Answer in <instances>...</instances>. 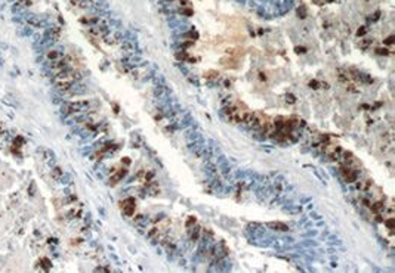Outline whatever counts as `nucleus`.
I'll use <instances>...</instances> for the list:
<instances>
[{"label": "nucleus", "instance_id": "obj_1", "mask_svg": "<svg viewBox=\"0 0 395 273\" xmlns=\"http://www.w3.org/2000/svg\"><path fill=\"white\" fill-rule=\"evenodd\" d=\"M206 146V140H197V142H188V151L194 154L197 158H200L203 149Z\"/></svg>", "mask_w": 395, "mask_h": 273}, {"label": "nucleus", "instance_id": "obj_2", "mask_svg": "<svg viewBox=\"0 0 395 273\" xmlns=\"http://www.w3.org/2000/svg\"><path fill=\"white\" fill-rule=\"evenodd\" d=\"M194 121H195V120H194V117L191 115V112H182V114L179 115V118H178L176 125H178V128H186V127H189Z\"/></svg>", "mask_w": 395, "mask_h": 273}, {"label": "nucleus", "instance_id": "obj_3", "mask_svg": "<svg viewBox=\"0 0 395 273\" xmlns=\"http://www.w3.org/2000/svg\"><path fill=\"white\" fill-rule=\"evenodd\" d=\"M203 170L206 173V177H215V176H218V166L215 163V158L213 160H209V161H204Z\"/></svg>", "mask_w": 395, "mask_h": 273}, {"label": "nucleus", "instance_id": "obj_4", "mask_svg": "<svg viewBox=\"0 0 395 273\" xmlns=\"http://www.w3.org/2000/svg\"><path fill=\"white\" fill-rule=\"evenodd\" d=\"M201 230H203L201 226H200V224H197V223H195L192 227H189V229H188L189 241H191V242H197V241H199L200 236H201Z\"/></svg>", "mask_w": 395, "mask_h": 273}, {"label": "nucleus", "instance_id": "obj_5", "mask_svg": "<svg viewBox=\"0 0 395 273\" xmlns=\"http://www.w3.org/2000/svg\"><path fill=\"white\" fill-rule=\"evenodd\" d=\"M172 92V89L167 86V84H158V86H154V96L155 99L157 97H163V96H169Z\"/></svg>", "mask_w": 395, "mask_h": 273}, {"label": "nucleus", "instance_id": "obj_6", "mask_svg": "<svg viewBox=\"0 0 395 273\" xmlns=\"http://www.w3.org/2000/svg\"><path fill=\"white\" fill-rule=\"evenodd\" d=\"M354 183H355L357 191H360V192H368V191L371 189V186H373V180H370V179H366V180L358 179V180H355Z\"/></svg>", "mask_w": 395, "mask_h": 273}, {"label": "nucleus", "instance_id": "obj_7", "mask_svg": "<svg viewBox=\"0 0 395 273\" xmlns=\"http://www.w3.org/2000/svg\"><path fill=\"white\" fill-rule=\"evenodd\" d=\"M265 227H268L271 230H275V232H289L290 230V227L286 223H281V221H268V223H265Z\"/></svg>", "mask_w": 395, "mask_h": 273}, {"label": "nucleus", "instance_id": "obj_8", "mask_svg": "<svg viewBox=\"0 0 395 273\" xmlns=\"http://www.w3.org/2000/svg\"><path fill=\"white\" fill-rule=\"evenodd\" d=\"M127 176V170L126 168H122V170H119L117 173H114L113 174V177L110 179V185H116L117 182H120L123 177H126Z\"/></svg>", "mask_w": 395, "mask_h": 273}, {"label": "nucleus", "instance_id": "obj_9", "mask_svg": "<svg viewBox=\"0 0 395 273\" xmlns=\"http://www.w3.org/2000/svg\"><path fill=\"white\" fill-rule=\"evenodd\" d=\"M385 202L383 201H376V202H371V205H370V211L373 213V214H376V213H385Z\"/></svg>", "mask_w": 395, "mask_h": 273}, {"label": "nucleus", "instance_id": "obj_10", "mask_svg": "<svg viewBox=\"0 0 395 273\" xmlns=\"http://www.w3.org/2000/svg\"><path fill=\"white\" fill-rule=\"evenodd\" d=\"M231 171H232V168H231L230 160H227L225 163H222V164H219V166H218V173H221L222 176H228Z\"/></svg>", "mask_w": 395, "mask_h": 273}, {"label": "nucleus", "instance_id": "obj_11", "mask_svg": "<svg viewBox=\"0 0 395 273\" xmlns=\"http://www.w3.org/2000/svg\"><path fill=\"white\" fill-rule=\"evenodd\" d=\"M283 211L287 213V214H291V216H298V214H301V213L304 211V205H302V204H299V205L293 204L291 207H289V208H286V210H283Z\"/></svg>", "mask_w": 395, "mask_h": 273}, {"label": "nucleus", "instance_id": "obj_12", "mask_svg": "<svg viewBox=\"0 0 395 273\" xmlns=\"http://www.w3.org/2000/svg\"><path fill=\"white\" fill-rule=\"evenodd\" d=\"M296 14H298V16L301 18V19H305L307 16H308V9H307V6L302 3V5H299L298 6V9H296Z\"/></svg>", "mask_w": 395, "mask_h": 273}, {"label": "nucleus", "instance_id": "obj_13", "mask_svg": "<svg viewBox=\"0 0 395 273\" xmlns=\"http://www.w3.org/2000/svg\"><path fill=\"white\" fill-rule=\"evenodd\" d=\"M175 58H176L178 61H186V59L189 58V55H188V52H186L185 49H178L176 53H175Z\"/></svg>", "mask_w": 395, "mask_h": 273}, {"label": "nucleus", "instance_id": "obj_14", "mask_svg": "<svg viewBox=\"0 0 395 273\" xmlns=\"http://www.w3.org/2000/svg\"><path fill=\"white\" fill-rule=\"evenodd\" d=\"M153 83H154V86H158V84H167L164 75H163V74H158V72L154 74V77H153Z\"/></svg>", "mask_w": 395, "mask_h": 273}, {"label": "nucleus", "instance_id": "obj_15", "mask_svg": "<svg viewBox=\"0 0 395 273\" xmlns=\"http://www.w3.org/2000/svg\"><path fill=\"white\" fill-rule=\"evenodd\" d=\"M383 224L388 227V230L391 232V233H394V229H395V219L391 216V217H388L386 220H383Z\"/></svg>", "mask_w": 395, "mask_h": 273}, {"label": "nucleus", "instance_id": "obj_16", "mask_svg": "<svg viewBox=\"0 0 395 273\" xmlns=\"http://www.w3.org/2000/svg\"><path fill=\"white\" fill-rule=\"evenodd\" d=\"M299 246L301 248H311V246L314 248V246H318V242H315L312 238H309V239H305L304 242H301Z\"/></svg>", "mask_w": 395, "mask_h": 273}, {"label": "nucleus", "instance_id": "obj_17", "mask_svg": "<svg viewBox=\"0 0 395 273\" xmlns=\"http://www.w3.org/2000/svg\"><path fill=\"white\" fill-rule=\"evenodd\" d=\"M327 244H329V245H337V246H340L343 242H342L336 235H329V236H327Z\"/></svg>", "mask_w": 395, "mask_h": 273}, {"label": "nucleus", "instance_id": "obj_18", "mask_svg": "<svg viewBox=\"0 0 395 273\" xmlns=\"http://www.w3.org/2000/svg\"><path fill=\"white\" fill-rule=\"evenodd\" d=\"M379 16H380V11H376L373 15H368V16H367V22H368V24H370V22L373 24V22L379 21Z\"/></svg>", "mask_w": 395, "mask_h": 273}, {"label": "nucleus", "instance_id": "obj_19", "mask_svg": "<svg viewBox=\"0 0 395 273\" xmlns=\"http://www.w3.org/2000/svg\"><path fill=\"white\" fill-rule=\"evenodd\" d=\"M368 31H370V30H368V25H361V27L358 28V31H357V36H358V37H363V36H366Z\"/></svg>", "mask_w": 395, "mask_h": 273}, {"label": "nucleus", "instance_id": "obj_20", "mask_svg": "<svg viewBox=\"0 0 395 273\" xmlns=\"http://www.w3.org/2000/svg\"><path fill=\"white\" fill-rule=\"evenodd\" d=\"M373 43V40H368V39H364V40H361L360 43H358V47H361L363 50H366L370 44Z\"/></svg>", "mask_w": 395, "mask_h": 273}, {"label": "nucleus", "instance_id": "obj_21", "mask_svg": "<svg viewBox=\"0 0 395 273\" xmlns=\"http://www.w3.org/2000/svg\"><path fill=\"white\" fill-rule=\"evenodd\" d=\"M176 67H178V70H179V71H181V72H182L185 77H188V75H189V70L186 68V65H183L182 62H179Z\"/></svg>", "mask_w": 395, "mask_h": 273}, {"label": "nucleus", "instance_id": "obj_22", "mask_svg": "<svg viewBox=\"0 0 395 273\" xmlns=\"http://www.w3.org/2000/svg\"><path fill=\"white\" fill-rule=\"evenodd\" d=\"M317 235H318V230L311 229V230H308V232H304V233H302V238H315Z\"/></svg>", "mask_w": 395, "mask_h": 273}, {"label": "nucleus", "instance_id": "obj_23", "mask_svg": "<svg viewBox=\"0 0 395 273\" xmlns=\"http://www.w3.org/2000/svg\"><path fill=\"white\" fill-rule=\"evenodd\" d=\"M374 52H376V55H379V56H388V55L391 53L386 47H377Z\"/></svg>", "mask_w": 395, "mask_h": 273}, {"label": "nucleus", "instance_id": "obj_24", "mask_svg": "<svg viewBox=\"0 0 395 273\" xmlns=\"http://www.w3.org/2000/svg\"><path fill=\"white\" fill-rule=\"evenodd\" d=\"M309 219H311V220H314V221H318V220H321V219H323V216H321V214H318L317 211L311 210V213H309Z\"/></svg>", "mask_w": 395, "mask_h": 273}, {"label": "nucleus", "instance_id": "obj_25", "mask_svg": "<svg viewBox=\"0 0 395 273\" xmlns=\"http://www.w3.org/2000/svg\"><path fill=\"white\" fill-rule=\"evenodd\" d=\"M195 223H197V219L191 216V217H188V220H186V223H185V227H186V229H189V227H192Z\"/></svg>", "mask_w": 395, "mask_h": 273}, {"label": "nucleus", "instance_id": "obj_26", "mask_svg": "<svg viewBox=\"0 0 395 273\" xmlns=\"http://www.w3.org/2000/svg\"><path fill=\"white\" fill-rule=\"evenodd\" d=\"M311 199H312L311 196H301L299 198V204H302V205L304 204H308V202H311Z\"/></svg>", "mask_w": 395, "mask_h": 273}, {"label": "nucleus", "instance_id": "obj_27", "mask_svg": "<svg viewBox=\"0 0 395 273\" xmlns=\"http://www.w3.org/2000/svg\"><path fill=\"white\" fill-rule=\"evenodd\" d=\"M394 40H395V37H394V36H389L388 39L383 40V43H385L386 46H391V44H394Z\"/></svg>", "mask_w": 395, "mask_h": 273}, {"label": "nucleus", "instance_id": "obj_28", "mask_svg": "<svg viewBox=\"0 0 395 273\" xmlns=\"http://www.w3.org/2000/svg\"><path fill=\"white\" fill-rule=\"evenodd\" d=\"M246 5H249V8H252V9H255V11H256V8L259 6V3H256L255 0H249V2H247Z\"/></svg>", "mask_w": 395, "mask_h": 273}, {"label": "nucleus", "instance_id": "obj_29", "mask_svg": "<svg viewBox=\"0 0 395 273\" xmlns=\"http://www.w3.org/2000/svg\"><path fill=\"white\" fill-rule=\"evenodd\" d=\"M161 217H164V214H163V213H160V214H155V217L153 219V223H157V221H160V220H163Z\"/></svg>", "mask_w": 395, "mask_h": 273}, {"label": "nucleus", "instance_id": "obj_30", "mask_svg": "<svg viewBox=\"0 0 395 273\" xmlns=\"http://www.w3.org/2000/svg\"><path fill=\"white\" fill-rule=\"evenodd\" d=\"M318 86H320V83L318 81H309V87H314V89H318Z\"/></svg>", "mask_w": 395, "mask_h": 273}, {"label": "nucleus", "instance_id": "obj_31", "mask_svg": "<svg viewBox=\"0 0 395 273\" xmlns=\"http://www.w3.org/2000/svg\"><path fill=\"white\" fill-rule=\"evenodd\" d=\"M286 99H287V102H290V103H294V96H291V95H287V96H286Z\"/></svg>", "mask_w": 395, "mask_h": 273}, {"label": "nucleus", "instance_id": "obj_32", "mask_svg": "<svg viewBox=\"0 0 395 273\" xmlns=\"http://www.w3.org/2000/svg\"><path fill=\"white\" fill-rule=\"evenodd\" d=\"M179 264H181L182 267H185V266H186V260H185V258H181V260H179Z\"/></svg>", "mask_w": 395, "mask_h": 273}, {"label": "nucleus", "instance_id": "obj_33", "mask_svg": "<svg viewBox=\"0 0 395 273\" xmlns=\"http://www.w3.org/2000/svg\"><path fill=\"white\" fill-rule=\"evenodd\" d=\"M307 210H309V211L314 210V204H308V205H307Z\"/></svg>", "mask_w": 395, "mask_h": 273}, {"label": "nucleus", "instance_id": "obj_34", "mask_svg": "<svg viewBox=\"0 0 395 273\" xmlns=\"http://www.w3.org/2000/svg\"><path fill=\"white\" fill-rule=\"evenodd\" d=\"M225 86H227V87H231V81H230V80H225Z\"/></svg>", "mask_w": 395, "mask_h": 273}, {"label": "nucleus", "instance_id": "obj_35", "mask_svg": "<svg viewBox=\"0 0 395 273\" xmlns=\"http://www.w3.org/2000/svg\"><path fill=\"white\" fill-rule=\"evenodd\" d=\"M329 235H330V232H323V235H321V236H323V238H327Z\"/></svg>", "mask_w": 395, "mask_h": 273}, {"label": "nucleus", "instance_id": "obj_36", "mask_svg": "<svg viewBox=\"0 0 395 273\" xmlns=\"http://www.w3.org/2000/svg\"><path fill=\"white\" fill-rule=\"evenodd\" d=\"M255 2H256V3H259V5H262V3L265 2V0H255Z\"/></svg>", "mask_w": 395, "mask_h": 273}, {"label": "nucleus", "instance_id": "obj_37", "mask_svg": "<svg viewBox=\"0 0 395 273\" xmlns=\"http://www.w3.org/2000/svg\"><path fill=\"white\" fill-rule=\"evenodd\" d=\"M312 2H314L315 5H321V2H320V0H312Z\"/></svg>", "mask_w": 395, "mask_h": 273}, {"label": "nucleus", "instance_id": "obj_38", "mask_svg": "<svg viewBox=\"0 0 395 273\" xmlns=\"http://www.w3.org/2000/svg\"><path fill=\"white\" fill-rule=\"evenodd\" d=\"M326 2H329V3H332V2H335V0H326Z\"/></svg>", "mask_w": 395, "mask_h": 273}]
</instances>
